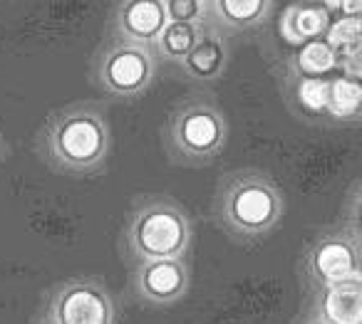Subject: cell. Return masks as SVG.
Segmentation results:
<instances>
[{
  "label": "cell",
  "instance_id": "6da1fadb",
  "mask_svg": "<svg viewBox=\"0 0 362 324\" xmlns=\"http://www.w3.org/2000/svg\"><path fill=\"white\" fill-rule=\"evenodd\" d=\"M110 124L102 107L80 102L52 114L45 126V151L55 166L87 174L105 164L110 151Z\"/></svg>",
  "mask_w": 362,
  "mask_h": 324
},
{
  "label": "cell",
  "instance_id": "7a4b0ae2",
  "mask_svg": "<svg viewBox=\"0 0 362 324\" xmlns=\"http://www.w3.org/2000/svg\"><path fill=\"white\" fill-rule=\"evenodd\" d=\"M189 245V220L169 200H146L132 213L127 248L139 260L181 258Z\"/></svg>",
  "mask_w": 362,
  "mask_h": 324
},
{
  "label": "cell",
  "instance_id": "3957f363",
  "mask_svg": "<svg viewBox=\"0 0 362 324\" xmlns=\"http://www.w3.org/2000/svg\"><path fill=\"white\" fill-rule=\"evenodd\" d=\"M156 75V57L149 45L112 40L97 60V82L115 97H136L151 85Z\"/></svg>",
  "mask_w": 362,
  "mask_h": 324
},
{
  "label": "cell",
  "instance_id": "277c9868",
  "mask_svg": "<svg viewBox=\"0 0 362 324\" xmlns=\"http://www.w3.org/2000/svg\"><path fill=\"white\" fill-rule=\"evenodd\" d=\"M223 218L236 233L261 235L281 218V196L268 181L258 176L238 179L226 191Z\"/></svg>",
  "mask_w": 362,
  "mask_h": 324
},
{
  "label": "cell",
  "instance_id": "5b68a950",
  "mask_svg": "<svg viewBox=\"0 0 362 324\" xmlns=\"http://www.w3.org/2000/svg\"><path fill=\"white\" fill-rule=\"evenodd\" d=\"M223 139H226V124L221 112L204 102H192L176 109L169 121V144L184 159H209L221 151Z\"/></svg>",
  "mask_w": 362,
  "mask_h": 324
},
{
  "label": "cell",
  "instance_id": "8992f818",
  "mask_svg": "<svg viewBox=\"0 0 362 324\" xmlns=\"http://www.w3.org/2000/svg\"><path fill=\"white\" fill-rule=\"evenodd\" d=\"M52 324H112L115 307L105 287L90 280L62 284L50 304Z\"/></svg>",
  "mask_w": 362,
  "mask_h": 324
},
{
  "label": "cell",
  "instance_id": "52a82bcc",
  "mask_svg": "<svg viewBox=\"0 0 362 324\" xmlns=\"http://www.w3.org/2000/svg\"><path fill=\"white\" fill-rule=\"evenodd\" d=\"M169 23L164 0H119L112 13V35L117 40L154 45Z\"/></svg>",
  "mask_w": 362,
  "mask_h": 324
},
{
  "label": "cell",
  "instance_id": "ba28073f",
  "mask_svg": "<svg viewBox=\"0 0 362 324\" xmlns=\"http://www.w3.org/2000/svg\"><path fill=\"white\" fill-rule=\"evenodd\" d=\"M187 287V268L181 258L141 260L134 275V289L149 302H171Z\"/></svg>",
  "mask_w": 362,
  "mask_h": 324
},
{
  "label": "cell",
  "instance_id": "9c48e42d",
  "mask_svg": "<svg viewBox=\"0 0 362 324\" xmlns=\"http://www.w3.org/2000/svg\"><path fill=\"white\" fill-rule=\"evenodd\" d=\"M228 62V47L226 40L218 35L216 30H199V37L194 42V47L189 50V55L179 62L184 75H189L192 80H214L223 72Z\"/></svg>",
  "mask_w": 362,
  "mask_h": 324
},
{
  "label": "cell",
  "instance_id": "30bf717a",
  "mask_svg": "<svg viewBox=\"0 0 362 324\" xmlns=\"http://www.w3.org/2000/svg\"><path fill=\"white\" fill-rule=\"evenodd\" d=\"M320 309L327 324H362V280L350 277L327 284Z\"/></svg>",
  "mask_w": 362,
  "mask_h": 324
},
{
  "label": "cell",
  "instance_id": "8fae6325",
  "mask_svg": "<svg viewBox=\"0 0 362 324\" xmlns=\"http://www.w3.org/2000/svg\"><path fill=\"white\" fill-rule=\"evenodd\" d=\"M310 268L325 284L342 282V280L357 277V258L355 250L345 240H322L313 250Z\"/></svg>",
  "mask_w": 362,
  "mask_h": 324
},
{
  "label": "cell",
  "instance_id": "7c38bea8",
  "mask_svg": "<svg viewBox=\"0 0 362 324\" xmlns=\"http://www.w3.org/2000/svg\"><path fill=\"white\" fill-rule=\"evenodd\" d=\"M327 23H330V16L317 3H300V6H293L286 11L281 20V30L288 40L300 45L305 40H315V37L325 35Z\"/></svg>",
  "mask_w": 362,
  "mask_h": 324
},
{
  "label": "cell",
  "instance_id": "4fadbf2b",
  "mask_svg": "<svg viewBox=\"0 0 362 324\" xmlns=\"http://www.w3.org/2000/svg\"><path fill=\"white\" fill-rule=\"evenodd\" d=\"M211 8L214 20L231 30H248L263 23L271 11V0H206Z\"/></svg>",
  "mask_w": 362,
  "mask_h": 324
},
{
  "label": "cell",
  "instance_id": "5bb4252c",
  "mask_svg": "<svg viewBox=\"0 0 362 324\" xmlns=\"http://www.w3.org/2000/svg\"><path fill=\"white\" fill-rule=\"evenodd\" d=\"M199 30H202V25H197V23L169 20L164 25V30L159 32V37L154 40L151 50H156V55L166 57V60L181 62L189 55V50L194 47V42H197Z\"/></svg>",
  "mask_w": 362,
  "mask_h": 324
},
{
  "label": "cell",
  "instance_id": "9a60e30c",
  "mask_svg": "<svg viewBox=\"0 0 362 324\" xmlns=\"http://www.w3.org/2000/svg\"><path fill=\"white\" fill-rule=\"evenodd\" d=\"M296 70L298 75H308V77H325L332 70H337V52L330 47V42L325 37H315V40H305L300 42L296 52Z\"/></svg>",
  "mask_w": 362,
  "mask_h": 324
},
{
  "label": "cell",
  "instance_id": "2e32d148",
  "mask_svg": "<svg viewBox=\"0 0 362 324\" xmlns=\"http://www.w3.org/2000/svg\"><path fill=\"white\" fill-rule=\"evenodd\" d=\"M362 109V82L352 80V77H335L330 80V104H327V114L337 116V119H347L355 116Z\"/></svg>",
  "mask_w": 362,
  "mask_h": 324
},
{
  "label": "cell",
  "instance_id": "e0dca14e",
  "mask_svg": "<svg viewBox=\"0 0 362 324\" xmlns=\"http://www.w3.org/2000/svg\"><path fill=\"white\" fill-rule=\"evenodd\" d=\"M325 37L330 42V47L337 52V57L347 55L355 47L362 45V18L355 16H337L335 20L327 23Z\"/></svg>",
  "mask_w": 362,
  "mask_h": 324
},
{
  "label": "cell",
  "instance_id": "ac0fdd59",
  "mask_svg": "<svg viewBox=\"0 0 362 324\" xmlns=\"http://www.w3.org/2000/svg\"><path fill=\"white\" fill-rule=\"evenodd\" d=\"M296 102L310 114H322L330 104V80L300 75L296 80Z\"/></svg>",
  "mask_w": 362,
  "mask_h": 324
},
{
  "label": "cell",
  "instance_id": "d6986e66",
  "mask_svg": "<svg viewBox=\"0 0 362 324\" xmlns=\"http://www.w3.org/2000/svg\"><path fill=\"white\" fill-rule=\"evenodd\" d=\"M166 16L176 23H197L202 25L206 18V0H164Z\"/></svg>",
  "mask_w": 362,
  "mask_h": 324
},
{
  "label": "cell",
  "instance_id": "ffe728a7",
  "mask_svg": "<svg viewBox=\"0 0 362 324\" xmlns=\"http://www.w3.org/2000/svg\"><path fill=\"white\" fill-rule=\"evenodd\" d=\"M337 67H340L345 77H352V80L362 82V45L355 47L352 52H347V55H342Z\"/></svg>",
  "mask_w": 362,
  "mask_h": 324
},
{
  "label": "cell",
  "instance_id": "44dd1931",
  "mask_svg": "<svg viewBox=\"0 0 362 324\" xmlns=\"http://www.w3.org/2000/svg\"><path fill=\"white\" fill-rule=\"evenodd\" d=\"M340 16H355V18H362V0H342Z\"/></svg>",
  "mask_w": 362,
  "mask_h": 324
},
{
  "label": "cell",
  "instance_id": "7402d4cb",
  "mask_svg": "<svg viewBox=\"0 0 362 324\" xmlns=\"http://www.w3.org/2000/svg\"><path fill=\"white\" fill-rule=\"evenodd\" d=\"M317 6L327 13V16H340V8H342V0H317Z\"/></svg>",
  "mask_w": 362,
  "mask_h": 324
}]
</instances>
